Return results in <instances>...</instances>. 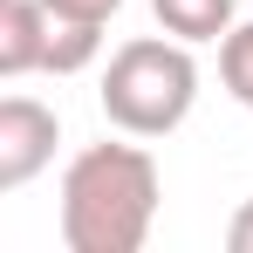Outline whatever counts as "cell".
<instances>
[{
	"label": "cell",
	"mask_w": 253,
	"mask_h": 253,
	"mask_svg": "<svg viewBox=\"0 0 253 253\" xmlns=\"http://www.w3.org/2000/svg\"><path fill=\"white\" fill-rule=\"evenodd\" d=\"M165 199L158 158L144 144H89L62 171V247L69 253H137Z\"/></svg>",
	"instance_id": "6da1fadb"
},
{
	"label": "cell",
	"mask_w": 253,
	"mask_h": 253,
	"mask_svg": "<svg viewBox=\"0 0 253 253\" xmlns=\"http://www.w3.org/2000/svg\"><path fill=\"white\" fill-rule=\"evenodd\" d=\"M96 103H103V117L124 137H171L192 117V103H199L192 42H178V35H137V42H124L110 55V69H103Z\"/></svg>",
	"instance_id": "7a4b0ae2"
},
{
	"label": "cell",
	"mask_w": 253,
	"mask_h": 253,
	"mask_svg": "<svg viewBox=\"0 0 253 253\" xmlns=\"http://www.w3.org/2000/svg\"><path fill=\"white\" fill-rule=\"evenodd\" d=\"M55 144H62L55 110L35 96H7L0 103V192H21L28 178H42Z\"/></svg>",
	"instance_id": "3957f363"
},
{
	"label": "cell",
	"mask_w": 253,
	"mask_h": 253,
	"mask_svg": "<svg viewBox=\"0 0 253 253\" xmlns=\"http://www.w3.org/2000/svg\"><path fill=\"white\" fill-rule=\"evenodd\" d=\"M48 35H55V14L48 0H7L0 7V76L21 83L48 62Z\"/></svg>",
	"instance_id": "277c9868"
},
{
	"label": "cell",
	"mask_w": 253,
	"mask_h": 253,
	"mask_svg": "<svg viewBox=\"0 0 253 253\" xmlns=\"http://www.w3.org/2000/svg\"><path fill=\"white\" fill-rule=\"evenodd\" d=\"M151 7H158L165 35H178V42H226L240 0H151Z\"/></svg>",
	"instance_id": "5b68a950"
},
{
	"label": "cell",
	"mask_w": 253,
	"mask_h": 253,
	"mask_svg": "<svg viewBox=\"0 0 253 253\" xmlns=\"http://www.w3.org/2000/svg\"><path fill=\"white\" fill-rule=\"evenodd\" d=\"M96 48H103V28L96 21H55V35H48V76H76L96 62Z\"/></svg>",
	"instance_id": "8992f818"
},
{
	"label": "cell",
	"mask_w": 253,
	"mask_h": 253,
	"mask_svg": "<svg viewBox=\"0 0 253 253\" xmlns=\"http://www.w3.org/2000/svg\"><path fill=\"white\" fill-rule=\"evenodd\" d=\"M219 83L240 110H253V21H233V35L219 42Z\"/></svg>",
	"instance_id": "52a82bcc"
},
{
	"label": "cell",
	"mask_w": 253,
	"mask_h": 253,
	"mask_svg": "<svg viewBox=\"0 0 253 253\" xmlns=\"http://www.w3.org/2000/svg\"><path fill=\"white\" fill-rule=\"evenodd\" d=\"M117 7H124V0H48V14H55V21H96V28H103Z\"/></svg>",
	"instance_id": "ba28073f"
},
{
	"label": "cell",
	"mask_w": 253,
	"mask_h": 253,
	"mask_svg": "<svg viewBox=\"0 0 253 253\" xmlns=\"http://www.w3.org/2000/svg\"><path fill=\"white\" fill-rule=\"evenodd\" d=\"M226 247H233V253H253V199L226 219Z\"/></svg>",
	"instance_id": "9c48e42d"
}]
</instances>
